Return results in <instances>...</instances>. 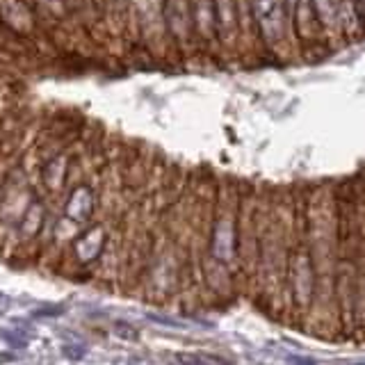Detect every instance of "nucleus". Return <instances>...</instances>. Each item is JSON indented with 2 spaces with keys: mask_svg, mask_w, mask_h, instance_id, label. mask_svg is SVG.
I'll return each instance as SVG.
<instances>
[{
  "mask_svg": "<svg viewBox=\"0 0 365 365\" xmlns=\"http://www.w3.org/2000/svg\"><path fill=\"white\" fill-rule=\"evenodd\" d=\"M249 5L256 21L260 46L269 51H283L285 43L294 39L285 0H249Z\"/></svg>",
  "mask_w": 365,
  "mask_h": 365,
  "instance_id": "obj_1",
  "label": "nucleus"
},
{
  "mask_svg": "<svg viewBox=\"0 0 365 365\" xmlns=\"http://www.w3.org/2000/svg\"><path fill=\"white\" fill-rule=\"evenodd\" d=\"M163 19L167 39L174 51H194L197 39H194L192 26V0H163Z\"/></svg>",
  "mask_w": 365,
  "mask_h": 365,
  "instance_id": "obj_2",
  "label": "nucleus"
},
{
  "mask_svg": "<svg viewBox=\"0 0 365 365\" xmlns=\"http://www.w3.org/2000/svg\"><path fill=\"white\" fill-rule=\"evenodd\" d=\"M98 201H101V197L94 185H89L85 180L73 182V185H68L66 199L62 205L64 220H68L76 226H87L91 220H94Z\"/></svg>",
  "mask_w": 365,
  "mask_h": 365,
  "instance_id": "obj_3",
  "label": "nucleus"
},
{
  "mask_svg": "<svg viewBox=\"0 0 365 365\" xmlns=\"http://www.w3.org/2000/svg\"><path fill=\"white\" fill-rule=\"evenodd\" d=\"M71 169H73V155L68 148L60 153H53L46 160H41L37 167V178L41 182V187L51 194V197H57L68 187V180H71Z\"/></svg>",
  "mask_w": 365,
  "mask_h": 365,
  "instance_id": "obj_4",
  "label": "nucleus"
},
{
  "mask_svg": "<svg viewBox=\"0 0 365 365\" xmlns=\"http://www.w3.org/2000/svg\"><path fill=\"white\" fill-rule=\"evenodd\" d=\"M108 242H110V237H108L106 224H91L89 228H85L83 233H78L71 240L73 260L80 267L94 265V262H98L103 258V254H106Z\"/></svg>",
  "mask_w": 365,
  "mask_h": 365,
  "instance_id": "obj_5",
  "label": "nucleus"
},
{
  "mask_svg": "<svg viewBox=\"0 0 365 365\" xmlns=\"http://www.w3.org/2000/svg\"><path fill=\"white\" fill-rule=\"evenodd\" d=\"M285 9H288L294 39L304 43H315L322 28H319L313 0H285Z\"/></svg>",
  "mask_w": 365,
  "mask_h": 365,
  "instance_id": "obj_6",
  "label": "nucleus"
},
{
  "mask_svg": "<svg viewBox=\"0 0 365 365\" xmlns=\"http://www.w3.org/2000/svg\"><path fill=\"white\" fill-rule=\"evenodd\" d=\"M192 26L197 48H212L217 39V11L215 0H192Z\"/></svg>",
  "mask_w": 365,
  "mask_h": 365,
  "instance_id": "obj_7",
  "label": "nucleus"
},
{
  "mask_svg": "<svg viewBox=\"0 0 365 365\" xmlns=\"http://www.w3.org/2000/svg\"><path fill=\"white\" fill-rule=\"evenodd\" d=\"M68 16H71L73 26L80 30H87L89 34H98L103 39V0H64Z\"/></svg>",
  "mask_w": 365,
  "mask_h": 365,
  "instance_id": "obj_8",
  "label": "nucleus"
},
{
  "mask_svg": "<svg viewBox=\"0 0 365 365\" xmlns=\"http://www.w3.org/2000/svg\"><path fill=\"white\" fill-rule=\"evenodd\" d=\"M46 222H48V208H46L43 199H34L30 208L23 212L19 224L14 226V235L21 245H32L43 233Z\"/></svg>",
  "mask_w": 365,
  "mask_h": 365,
  "instance_id": "obj_9",
  "label": "nucleus"
},
{
  "mask_svg": "<svg viewBox=\"0 0 365 365\" xmlns=\"http://www.w3.org/2000/svg\"><path fill=\"white\" fill-rule=\"evenodd\" d=\"M217 11V39L222 46H233L242 39L240 30V14H237V0H215Z\"/></svg>",
  "mask_w": 365,
  "mask_h": 365,
  "instance_id": "obj_10",
  "label": "nucleus"
},
{
  "mask_svg": "<svg viewBox=\"0 0 365 365\" xmlns=\"http://www.w3.org/2000/svg\"><path fill=\"white\" fill-rule=\"evenodd\" d=\"M103 28L112 39L130 34V0H103Z\"/></svg>",
  "mask_w": 365,
  "mask_h": 365,
  "instance_id": "obj_11",
  "label": "nucleus"
},
{
  "mask_svg": "<svg viewBox=\"0 0 365 365\" xmlns=\"http://www.w3.org/2000/svg\"><path fill=\"white\" fill-rule=\"evenodd\" d=\"M34 11L41 21V28L46 32V37H51V30L57 32H66L64 26L66 23H73L68 16V9L64 0H30Z\"/></svg>",
  "mask_w": 365,
  "mask_h": 365,
  "instance_id": "obj_12",
  "label": "nucleus"
},
{
  "mask_svg": "<svg viewBox=\"0 0 365 365\" xmlns=\"http://www.w3.org/2000/svg\"><path fill=\"white\" fill-rule=\"evenodd\" d=\"M322 32H340V0H313Z\"/></svg>",
  "mask_w": 365,
  "mask_h": 365,
  "instance_id": "obj_13",
  "label": "nucleus"
}]
</instances>
